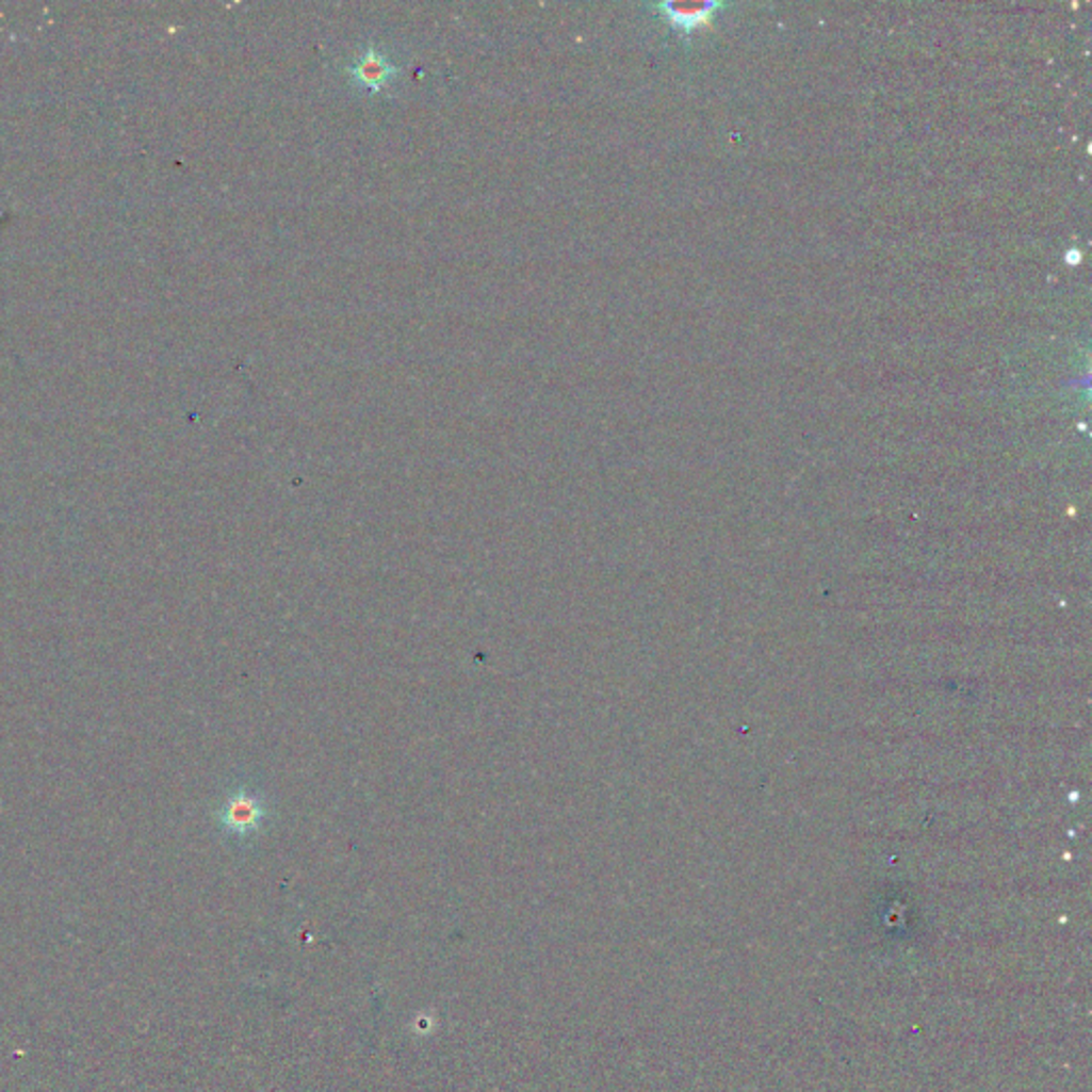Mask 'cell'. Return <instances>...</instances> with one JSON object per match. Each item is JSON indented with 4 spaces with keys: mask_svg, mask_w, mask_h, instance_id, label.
<instances>
[{
    "mask_svg": "<svg viewBox=\"0 0 1092 1092\" xmlns=\"http://www.w3.org/2000/svg\"><path fill=\"white\" fill-rule=\"evenodd\" d=\"M351 80L368 91V93H378L382 91L385 86H389L397 76H400V67H395L387 54H382L380 50L376 48H365L353 63L351 67L346 69Z\"/></svg>",
    "mask_w": 1092,
    "mask_h": 1092,
    "instance_id": "obj_1",
    "label": "cell"
},
{
    "mask_svg": "<svg viewBox=\"0 0 1092 1092\" xmlns=\"http://www.w3.org/2000/svg\"><path fill=\"white\" fill-rule=\"evenodd\" d=\"M721 7H723L721 3H694V5L662 3V5H657V10L666 16V20L672 22V27L683 33H691L696 27L706 22L713 12H719Z\"/></svg>",
    "mask_w": 1092,
    "mask_h": 1092,
    "instance_id": "obj_2",
    "label": "cell"
},
{
    "mask_svg": "<svg viewBox=\"0 0 1092 1092\" xmlns=\"http://www.w3.org/2000/svg\"><path fill=\"white\" fill-rule=\"evenodd\" d=\"M229 815H231V824H233V826H246V824H250V821H252L255 811H252V804H250V802H248V804H246V802H235V804L231 806Z\"/></svg>",
    "mask_w": 1092,
    "mask_h": 1092,
    "instance_id": "obj_3",
    "label": "cell"
}]
</instances>
